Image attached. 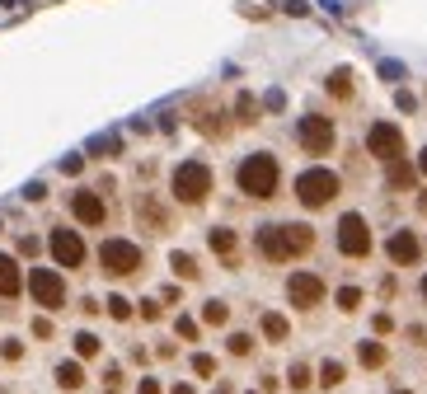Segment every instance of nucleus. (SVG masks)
<instances>
[{
  "instance_id": "obj_1",
  "label": "nucleus",
  "mask_w": 427,
  "mask_h": 394,
  "mask_svg": "<svg viewBox=\"0 0 427 394\" xmlns=\"http://www.w3.org/2000/svg\"><path fill=\"white\" fill-rule=\"evenodd\" d=\"M315 249V230L300 226V221H287V226H263L259 230V254L267 263H287V259H300Z\"/></svg>"
},
{
  "instance_id": "obj_2",
  "label": "nucleus",
  "mask_w": 427,
  "mask_h": 394,
  "mask_svg": "<svg viewBox=\"0 0 427 394\" xmlns=\"http://www.w3.org/2000/svg\"><path fill=\"white\" fill-rule=\"evenodd\" d=\"M240 193L249 197H272L277 184H282V169H277V155H267V151H254V155L240 164Z\"/></svg>"
},
{
  "instance_id": "obj_3",
  "label": "nucleus",
  "mask_w": 427,
  "mask_h": 394,
  "mask_svg": "<svg viewBox=\"0 0 427 394\" xmlns=\"http://www.w3.org/2000/svg\"><path fill=\"white\" fill-rule=\"evenodd\" d=\"M169 188H174V197H179V202L202 207V202H207V193H212V169H207L202 160H184V164L174 169Z\"/></svg>"
},
{
  "instance_id": "obj_4",
  "label": "nucleus",
  "mask_w": 427,
  "mask_h": 394,
  "mask_svg": "<svg viewBox=\"0 0 427 394\" xmlns=\"http://www.w3.org/2000/svg\"><path fill=\"white\" fill-rule=\"evenodd\" d=\"M333 193H338V174H333V169H305V174L296 179V197H300V207H310V211L329 207Z\"/></svg>"
},
{
  "instance_id": "obj_5",
  "label": "nucleus",
  "mask_w": 427,
  "mask_h": 394,
  "mask_svg": "<svg viewBox=\"0 0 427 394\" xmlns=\"http://www.w3.org/2000/svg\"><path fill=\"white\" fill-rule=\"evenodd\" d=\"M99 267H104L108 277H132V272H141V249H136L132 239H104Z\"/></svg>"
},
{
  "instance_id": "obj_6",
  "label": "nucleus",
  "mask_w": 427,
  "mask_h": 394,
  "mask_svg": "<svg viewBox=\"0 0 427 394\" xmlns=\"http://www.w3.org/2000/svg\"><path fill=\"white\" fill-rule=\"evenodd\" d=\"M28 296L43 305V310H61L66 305V282H61V272H52V267H33L28 272Z\"/></svg>"
},
{
  "instance_id": "obj_7",
  "label": "nucleus",
  "mask_w": 427,
  "mask_h": 394,
  "mask_svg": "<svg viewBox=\"0 0 427 394\" xmlns=\"http://www.w3.org/2000/svg\"><path fill=\"white\" fill-rule=\"evenodd\" d=\"M338 254H343V259H366V254H371V230H366V216L347 211L343 221H338Z\"/></svg>"
},
{
  "instance_id": "obj_8",
  "label": "nucleus",
  "mask_w": 427,
  "mask_h": 394,
  "mask_svg": "<svg viewBox=\"0 0 427 394\" xmlns=\"http://www.w3.org/2000/svg\"><path fill=\"white\" fill-rule=\"evenodd\" d=\"M296 141H300L310 155H329V151H333V122H329V118H320V113H310V118H300Z\"/></svg>"
},
{
  "instance_id": "obj_9",
  "label": "nucleus",
  "mask_w": 427,
  "mask_h": 394,
  "mask_svg": "<svg viewBox=\"0 0 427 394\" xmlns=\"http://www.w3.org/2000/svg\"><path fill=\"white\" fill-rule=\"evenodd\" d=\"M366 151L380 155L385 164H395V160H404V131L395 127V122H375V127L366 131Z\"/></svg>"
},
{
  "instance_id": "obj_10",
  "label": "nucleus",
  "mask_w": 427,
  "mask_h": 394,
  "mask_svg": "<svg viewBox=\"0 0 427 394\" xmlns=\"http://www.w3.org/2000/svg\"><path fill=\"white\" fill-rule=\"evenodd\" d=\"M47 249H52L56 267H80V263H85V239H80V230L56 226L52 235H47Z\"/></svg>"
},
{
  "instance_id": "obj_11",
  "label": "nucleus",
  "mask_w": 427,
  "mask_h": 394,
  "mask_svg": "<svg viewBox=\"0 0 427 394\" xmlns=\"http://www.w3.org/2000/svg\"><path fill=\"white\" fill-rule=\"evenodd\" d=\"M287 300H292L296 310H315V305L324 300L320 272H292V277H287Z\"/></svg>"
},
{
  "instance_id": "obj_12",
  "label": "nucleus",
  "mask_w": 427,
  "mask_h": 394,
  "mask_svg": "<svg viewBox=\"0 0 427 394\" xmlns=\"http://www.w3.org/2000/svg\"><path fill=\"white\" fill-rule=\"evenodd\" d=\"M385 254H390V263H399V267H413V263L423 259V239L413 235V230H395L390 244H385Z\"/></svg>"
},
{
  "instance_id": "obj_13",
  "label": "nucleus",
  "mask_w": 427,
  "mask_h": 394,
  "mask_svg": "<svg viewBox=\"0 0 427 394\" xmlns=\"http://www.w3.org/2000/svg\"><path fill=\"white\" fill-rule=\"evenodd\" d=\"M71 216H76L80 226H104V202H99V193H76V197H71Z\"/></svg>"
},
{
  "instance_id": "obj_14",
  "label": "nucleus",
  "mask_w": 427,
  "mask_h": 394,
  "mask_svg": "<svg viewBox=\"0 0 427 394\" xmlns=\"http://www.w3.org/2000/svg\"><path fill=\"white\" fill-rule=\"evenodd\" d=\"M136 216H141V226H146L151 235H164V230H169V211H164L155 197H141V202H136Z\"/></svg>"
},
{
  "instance_id": "obj_15",
  "label": "nucleus",
  "mask_w": 427,
  "mask_h": 394,
  "mask_svg": "<svg viewBox=\"0 0 427 394\" xmlns=\"http://www.w3.org/2000/svg\"><path fill=\"white\" fill-rule=\"evenodd\" d=\"M19 287H24V277H19L14 254H0V296H19Z\"/></svg>"
},
{
  "instance_id": "obj_16",
  "label": "nucleus",
  "mask_w": 427,
  "mask_h": 394,
  "mask_svg": "<svg viewBox=\"0 0 427 394\" xmlns=\"http://www.w3.org/2000/svg\"><path fill=\"white\" fill-rule=\"evenodd\" d=\"M212 254L216 259H226V263H235V249H240V239H235V230H226V226H216L212 235Z\"/></svg>"
},
{
  "instance_id": "obj_17",
  "label": "nucleus",
  "mask_w": 427,
  "mask_h": 394,
  "mask_svg": "<svg viewBox=\"0 0 427 394\" xmlns=\"http://www.w3.org/2000/svg\"><path fill=\"white\" fill-rule=\"evenodd\" d=\"M56 385H61L66 394H76L85 385V366L80 362H61V366H56Z\"/></svg>"
},
{
  "instance_id": "obj_18",
  "label": "nucleus",
  "mask_w": 427,
  "mask_h": 394,
  "mask_svg": "<svg viewBox=\"0 0 427 394\" xmlns=\"http://www.w3.org/2000/svg\"><path fill=\"white\" fill-rule=\"evenodd\" d=\"M259 329H263V338H267V342H287V338H292V324H287L282 315H272V310L259 319Z\"/></svg>"
},
{
  "instance_id": "obj_19",
  "label": "nucleus",
  "mask_w": 427,
  "mask_h": 394,
  "mask_svg": "<svg viewBox=\"0 0 427 394\" xmlns=\"http://www.w3.org/2000/svg\"><path fill=\"white\" fill-rule=\"evenodd\" d=\"M193 113H197V118H193V127H197V131H207V136H221V131H226V122H216L221 113H216L212 104H197Z\"/></svg>"
},
{
  "instance_id": "obj_20",
  "label": "nucleus",
  "mask_w": 427,
  "mask_h": 394,
  "mask_svg": "<svg viewBox=\"0 0 427 394\" xmlns=\"http://www.w3.org/2000/svg\"><path fill=\"white\" fill-rule=\"evenodd\" d=\"M357 362H362V366H366V371H380V366H385V342H362V347H357Z\"/></svg>"
},
{
  "instance_id": "obj_21",
  "label": "nucleus",
  "mask_w": 427,
  "mask_h": 394,
  "mask_svg": "<svg viewBox=\"0 0 427 394\" xmlns=\"http://www.w3.org/2000/svg\"><path fill=\"white\" fill-rule=\"evenodd\" d=\"M169 267H174V272H179L184 282H197V277H202L197 259H193V254H184V249H179V254H169Z\"/></svg>"
},
{
  "instance_id": "obj_22",
  "label": "nucleus",
  "mask_w": 427,
  "mask_h": 394,
  "mask_svg": "<svg viewBox=\"0 0 427 394\" xmlns=\"http://www.w3.org/2000/svg\"><path fill=\"white\" fill-rule=\"evenodd\" d=\"M287 385H292V390H310V385H315V366H310V362H292Z\"/></svg>"
},
{
  "instance_id": "obj_23",
  "label": "nucleus",
  "mask_w": 427,
  "mask_h": 394,
  "mask_svg": "<svg viewBox=\"0 0 427 394\" xmlns=\"http://www.w3.org/2000/svg\"><path fill=\"white\" fill-rule=\"evenodd\" d=\"M99 347H104V342H99V333H89V329H80V333H76V357H80V362H94V357H99Z\"/></svg>"
},
{
  "instance_id": "obj_24",
  "label": "nucleus",
  "mask_w": 427,
  "mask_h": 394,
  "mask_svg": "<svg viewBox=\"0 0 427 394\" xmlns=\"http://www.w3.org/2000/svg\"><path fill=\"white\" fill-rule=\"evenodd\" d=\"M343 380H347V366H343V362H324V366H320V385H324V390H338Z\"/></svg>"
},
{
  "instance_id": "obj_25",
  "label": "nucleus",
  "mask_w": 427,
  "mask_h": 394,
  "mask_svg": "<svg viewBox=\"0 0 427 394\" xmlns=\"http://www.w3.org/2000/svg\"><path fill=\"white\" fill-rule=\"evenodd\" d=\"M329 94L333 99H352V71H333L329 76Z\"/></svg>"
},
{
  "instance_id": "obj_26",
  "label": "nucleus",
  "mask_w": 427,
  "mask_h": 394,
  "mask_svg": "<svg viewBox=\"0 0 427 394\" xmlns=\"http://www.w3.org/2000/svg\"><path fill=\"white\" fill-rule=\"evenodd\" d=\"M385 179H390V188H413V164H404V160H395Z\"/></svg>"
},
{
  "instance_id": "obj_27",
  "label": "nucleus",
  "mask_w": 427,
  "mask_h": 394,
  "mask_svg": "<svg viewBox=\"0 0 427 394\" xmlns=\"http://www.w3.org/2000/svg\"><path fill=\"white\" fill-rule=\"evenodd\" d=\"M226 319H230V305H226V300H207V305H202V324H216V329H221Z\"/></svg>"
},
{
  "instance_id": "obj_28",
  "label": "nucleus",
  "mask_w": 427,
  "mask_h": 394,
  "mask_svg": "<svg viewBox=\"0 0 427 394\" xmlns=\"http://www.w3.org/2000/svg\"><path fill=\"white\" fill-rule=\"evenodd\" d=\"M104 310L113 319H118V324H127V319H132V300H127V296H108L104 300Z\"/></svg>"
},
{
  "instance_id": "obj_29",
  "label": "nucleus",
  "mask_w": 427,
  "mask_h": 394,
  "mask_svg": "<svg viewBox=\"0 0 427 394\" xmlns=\"http://www.w3.org/2000/svg\"><path fill=\"white\" fill-rule=\"evenodd\" d=\"M235 118H240L244 127H249V122H259V104H254V94H240V99H235Z\"/></svg>"
},
{
  "instance_id": "obj_30",
  "label": "nucleus",
  "mask_w": 427,
  "mask_h": 394,
  "mask_svg": "<svg viewBox=\"0 0 427 394\" xmlns=\"http://www.w3.org/2000/svg\"><path fill=\"white\" fill-rule=\"evenodd\" d=\"M226 352H230V357H249V352H254V333H230V338H226Z\"/></svg>"
},
{
  "instance_id": "obj_31",
  "label": "nucleus",
  "mask_w": 427,
  "mask_h": 394,
  "mask_svg": "<svg viewBox=\"0 0 427 394\" xmlns=\"http://www.w3.org/2000/svg\"><path fill=\"white\" fill-rule=\"evenodd\" d=\"M174 333H179V338H188V342H197L202 324H197V319H188V315H179V319H174Z\"/></svg>"
},
{
  "instance_id": "obj_32",
  "label": "nucleus",
  "mask_w": 427,
  "mask_h": 394,
  "mask_svg": "<svg viewBox=\"0 0 427 394\" xmlns=\"http://www.w3.org/2000/svg\"><path fill=\"white\" fill-rule=\"evenodd\" d=\"M357 305H362V291H357V287H338V310H343V315H352Z\"/></svg>"
},
{
  "instance_id": "obj_33",
  "label": "nucleus",
  "mask_w": 427,
  "mask_h": 394,
  "mask_svg": "<svg viewBox=\"0 0 427 394\" xmlns=\"http://www.w3.org/2000/svg\"><path fill=\"white\" fill-rule=\"evenodd\" d=\"M193 375L212 380V375H216V357H207V352H197V357H193Z\"/></svg>"
},
{
  "instance_id": "obj_34",
  "label": "nucleus",
  "mask_w": 427,
  "mask_h": 394,
  "mask_svg": "<svg viewBox=\"0 0 427 394\" xmlns=\"http://www.w3.org/2000/svg\"><path fill=\"white\" fill-rule=\"evenodd\" d=\"M118 146H122L118 136H99V141H94L89 151H94V155H118Z\"/></svg>"
},
{
  "instance_id": "obj_35",
  "label": "nucleus",
  "mask_w": 427,
  "mask_h": 394,
  "mask_svg": "<svg viewBox=\"0 0 427 394\" xmlns=\"http://www.w3.org/2000/svg\"><path fill=\"white\" fill-rule=\"evenodd\" d=\"M0 357H5V362H19V357H24V342H19V338H5Z\"/></svg>"
},
{
  "instance_id": "obj_36",
  "label": "nucleus",
  "mask_w": 427,
  "mask_h": 394,
  "mask_svg": "<svg viewBox=\"0 0 427 394\" xmlns=\"http://www.w3.org/2000/svg\"><path fill=\"white\" fill-rule=\"evenodd\" d=\"M136 394H164V390H160V380H155V375H141V385H136Z\"/></svg>"
},
{
  "instance_id": "obj_37",
  "label": "nucleus",
  "mask_w": 427,
  "mask_h": 394,
  "mask_svg": "<svg viewBox=\"0 0 427 394\" xmlns=\"http://www.w3.org/2000/svg\"><path fill=\"white\" fill-rule=\"evenodd\" d=\"M33 338H52V319H47V315L33 319Z\"/></svg>"
},
{
  "instance_id": "obj_38",
  "label": "nucleus",
  "mask_w": 427,
  "mask_h": 394,
  "mask_svg": "<svg viewBox=\"0 0 427 394\" xmlns=\"http://www.w3.org/2000/svg\"><path fill=\"white\" fill-rule=\"evenodd\" d=\"M104 385H108V390H118V385H122V366H108L104 371Z\"/></svg>"
},
{
  "instance_id": "obj_39",
  "label": "nucleus",
  "mask_w": 427,
  "mask_h": 394,
  "mask_svg": "<svg viewBox=\"0 0 427 394\" xmlns=\"http://www.w3.org/2000/svg\"><path fill=\"white\" fill-rule=\"evenodd\" d=\"M371 329H375V333H390V329H395V319H390V315H375Z\"/></svg>"
},
{
  "instance_id": "obj_40",
  "label": "nucleus",
  "mask_w": 427,
  "mask_h": 394,
  "mask_svg": "<svg viewBox=\"0 0 427 394\" xmlns=\"http://www.w3.org/2000/svg\"><path fill=\"white\" fill-rule=\"evenodd\" d=\"M61 169H66V174H80V169H85V155H71V160H61Z\"/></svg>"
},
{
  "instance_id": "obj_41",
  "label": "nucleus",
  "mask_w": 427,
  "mask_h": 394,
  "mask_svg": "<svg viewBox=\"0 0 427 394\" xmlns=\"http://www.w3.org/2000/svg\"><path fill=\"white\" fill-rule=\"evenodd\" d=\"M141 319H160V305L155 300H141Z\"/></svg>"
},
{
  "instance_id": "obj_42",
  "label": "nucleus",
  "mask_w": 427,
  "mask_h": 394,
  "mask_svg": "<svg viewBox=\"0 0 427 394\" xmlns=\"http://www.w3.org/2000/svg\"><path fill=\"white\" fill-rule=\"evenodd\" d=\"M169 394H197V390H193V385H188V380H184V385H174V390H169Z\"/></svg>"
},
{
  "instance_id": "obj_43",
  "label": "nucleus",
  "mask_w": 427,
  "mask_h": 394,
  "mask_svg": "<svg viewBox=\"0 0 427 394\" xmlns=\"http://www.w3.org/2000/svg\"><path fill=\"white\" fill-rule=\"evenodd\" d=\"M418 211H423V216H427V193H418Z\"/></svg>"
},
{
  "instance_id": "obj_44",
  "label": "nucleus",
  "mask_w": 427,
  "mask_h": 394,
  "mask_svg": "<svg viewBox=\"0 0 427 394\" xmlns=\"http://www.w3.org/2000/svg\"><path fill=\"white\" fill-rule=\"evenodd\" d=\"M418 169H423V174H427V151H423V155H418Z\"/></svg>"
},
{
  "instance_id": "obj_45",
  "label": "nucleus",
  "mask_w": 427,
  "mask_h": 394,
  "mask_svg": "<svg viewBox=\"0 0 427 394\" xmlns=\"http://www.w3.org/2000/svg\"><path fill=\"white\" fill-rule=\"evenodd\" d=\"M216 394H230V385H221V390H216Z\"/></svg>"
},
{
  "instance_id": "obj_46",
  "label": "nucleus",
  "mask_w": 427,
  "mask_h": 394,
  "mask_svg": "<svg viewBox=\"0 0 427 394\" xmlns=\"http://www.w3.org/2000/svg\"><path fill=\"white\" fill-rule=\"evenodd\" d=\"M423 300H427V277H423Z\"/></svg>"
},
{
  "instance_id": "obj_47",
  "label": "nucleus",
  "mask_w": 427,
  "mask_h": 394,
  "mask_svg": "<svg viewBox=\"0 0 427 394\" xmlns=\"http://www.w3.org/2000/svg\"><path fill=\"white\" fill-rule=\"evenodd\" d=\"M395 394H413V390H395Z\"/></svg>"
},
{
  "instance_id": "obj_48",
  "label": "nucleus",
  "mask_w": 427,
  "mask_h": 394,
  "mask_svg": "<svg viewBox=\"0 0 427 394\" xmlns=\"http://www.w3.org/2000/svg\"><path fill=\"white\" fill-rule=\"evenodd\" d=\"M249 394H263V390H249Z\"/></svg>"
},
{
  "instance_id": "obj_49",
  "label": "nucleus",
  "mask_w": 427,
  "mask_h": 394,
  "mask_svg": "<svg viewBox=\"0 0 427 394\" xmlns=\"http://www.w3.org/2000/svg\"><path fill=\"white\" fill-rule=\"evenodd\" d=\"M108 394H118V390H108Z\"/></svg>"
}]
</instances>
